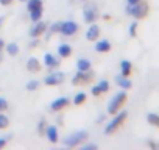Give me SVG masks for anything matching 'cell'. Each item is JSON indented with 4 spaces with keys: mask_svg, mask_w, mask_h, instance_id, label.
<instances>
[{
    "mask_svg": "<svg viewBox=\"0 0 159 150\" xmlns=\"http://www.w3.org/2000/svg\"><path fill=\"white\" fill-rule=\"evenodd\" d=\"M126 119H128V113L120 110L117 114H114L112 120L106 124V127H105V134H108V136H109V134H114V133L126 122Z\"/></svg>",
    "mask_w": 159,
    "mask_h": 150,
    "instance_id": "obj_1",
    "label": "cell"
},
{
    "mask_svg": "<svg viewBox=\"0 0 159 150\" xmlns=\"http://www.w3.org/2000/svg\"><path fill=\"white\" fill-rule=\"evenodd\" d=\"M126 13L129 16H133L136 21H140V19H145L150 13V7L147 2H143V0H140L139 3L136 5H128L126 7Z\"/></svg>",
    "mask_w": 159,
    "mask_h": 150,
    "instance_id": "obj_2",
    "label": "cell"
},
{
    "mask_svg": "<svg viewBox=\"0 0 159 150\" xmlns=\"http://www.w3.org/2000/svg\"><path fill=\"white\" fill-rule=\"evenodd\" d=\"M126 100H128V94H126L125 91L117 92V94L111 99V102L108 103V114H111V116L117 114V113H119V111L125 106Z\"/></svg>",
    "mask_w": 159,
    "mask_h": 150,
    "instance_id": "obj_3",
    "label": "cell"
},
{
    "mask_svg": "<svg viewBox=\"0 0 159 150\" xmlns=\"http://www.w3.org/2000/svg\"><path fill=\"white\" fill-rule=\"evenodd\" d=\"M88 138H89V131L80 130V131H75V133L66 136L62 139V144L66 147H78V145H81L84 141H88Z\"/></svg>",
    "mask_w": 159,
    "mask_h": 150,
    "instance_id": "obj_4",
    "label": "cell"
},
{
    "mask_svg": "<svg viewBox=\"0 0 159 150\" xmlns=\"http://www.w3.org/2000/svg\"><path fill=\"white\" fill-rule=\"evenodd\" d=\"M94 78H95V73H94L91 69L86 70V72L76 70V73L72 77V83H73L75 86H78V85H88V83H91Z\"/></svg>",
    "mask_w": 159,
    "mask_h": 150,
    "instance_id": "obj_5",
    "label": "cell"
},
{
    "mask_svg": "<svg viewBox=\"0 0 159 150\" xmlns=\"http://www.w3.org/2000/svg\"><path fill=\"white\" fill-rule=\"evenodd\" d=\"M64 80H66V75L62 72H50L48 75H45L44 85H47V86H58Z\"/></svg>",
    "mask_w": 159,
    "mask_h": 150,
    "instance_id": "obj_6",
    "label": "cell"
},
{
    "mask_svg": "<svg viewBox=\"0 0 159 150\" xmlns=\"http://www.w3.org/2000/svg\"><path fill=\"white\" fill-rule=\"evenodd\" d=\"M83 19H84L86 24L95 22L98 19V10H97V7L92 5V3L88 5V7H84V10H83Z\"/></svg>",
    "mask_w": 159,
    "mask_h": 150,
    "instance_id": "obj_7",
    "label": "cell"
},
{
    "mask_svg": "<svg viewBox=\"0 0 159 150\" xmlns=\"http://www.w3.org/2000/svg\"><path fill=\"white\" fill-rule=\"evenodd\" d=\"M78 30H80V27H78L76 22H73V21H66V22H61V30H59V33L64 35V36H73Z\"/></svg>",
    "mask_w": 159,
    "mask_h": 150,
    "instance_id": "obj_8",
    "label": "cell"
},
{
    "mask_svg": "<svg viewBox=\"0 0 159 150\" xmlns=\"http://www.w3.org/2000/svg\"><path fill=\"white\" fill-rule=\"evenodd\" d=\"M45 31H47V24L41 19V21L34 22V25L30 28V36L31 38H41Z\"/></svg>",
    "mask_w": 159,
    "mask_h": 150,
    "instance_id": "obj_9",
    "label": "cell"
},
{
    "mask_svg": "<svg viewBox=\"0 0 159 150\" xmlns=\"http://www.w3.org/2000/svg\"><path fill=\"white\" fill-rule=\"evenodd\" d=\"M86 39L91 41V42H95L97 39H100V27L95 22L89 24V27L86 30Z\"/></svg>",
    "mask_w": 159,
    "mask_h": 150,
    "instance_id": "obj_10",
    "label": "cell"
},
{
    "mask_svg": "<svg viewBox=\"0 0 159 150\" xmlns=\"http://www.w3.org/2000/svg\"><path fill=\"white\" fill-rule=\"evenodd\" d=\"M69 103H70V100L67 99V97H58V99H55L52 103H50V110L52 111H62L66 106H69Z\"/></svg>",
    "mask_w": 159,
    "mask_h": 150,
    "instance_id": "obj_11",
    "label": "cell"
},
{
    "mask_svg": "<svg viewBox=\"0 0 159 150\" xmlns=\"http://www.w3.org/2000/svg\"><path fill=\"white\" fill-rule=\"evenodd\" d=\"M44 66H45L47 69H50V70H55V69H58V66H59V59H58L53 53H45V55H44Z\"/></svg>",
    "mask_w": 159,
    "mask_h": 150,
    "instance_id": "obj_12",
    "label": "cell"
},
{
    "mask_svg": "<svg viewBox=\"0 0 159 150\" xmlns=\"http://www.w3.org/2000/svg\"><path fill=\"white\" fill-rule=\"evenodd\" d=\"M45 136L52 144H58L59 142V134H58V128L55 125H47L45 128Z\"/></svg>",
    "mask_w": 159,
    "mask_h": 150,
    "instance_id": "obj_13",
    "label": "cell"
},
{
    "mask_svg": "<svg viewBox=\"0 0 159 150\" xmlns=\"http://www.w3.org/2000/svg\"><path fill=\"white\" fill-rule=\"evenodd\" d=\"M41 69H42V64H41V61H39L36 56L28 58V61H27V70H28V72H31V73H38Z\"/></svg>",
    "mask_w": 159,
    "mask_h": 150,
    "instance_id": "obj_14",
    "label": "cell"
},
{
    "mask_svg": "<svg viewBox=\"0 0 159 150\" xmlns=\"http://www.w3.org/2000/svg\"><path fill=\"white\" fill-rule=\"evenodd\" d=\"M95 50L98 53H108L111 50V42L108 39H97L95 41Z\"/></svg>",
    "mask_w": 159,
    "mask_h": 150,
    "instance_id": "obj_15",
    "label": "cell"
},
{
    "mask_svg": "<svg viewBox=\"0 0 159 150\" xmlns=\"http://www.w3.org/2000/svg\"><path fill=\"white\" fill-rule=\"evenodd\" d=\"M58 55L62 59L70 58L72 56V45H69V44H59L58 45Z\"/></svg>",
    "mask_w": 159,
    "mask_h": 150,
    "instance_id": "obj_16",
    "label": "cell"
},
{
    "mask_svg": "<svg viewBox=\"0 0 159 150\" xmlns=\"http://www.w3.org/2000/svg\"><path fill=\"white\" fill-rule=\"evenodd\" d=\"M131 72H133V64L128 59H123L120 63V75H123V77H129Z\"/></svg>",
    "mask_w": 159,
    "mask_h": 150,
    "instance_id": "obj_17",
    "label": "cell"
},
{
    "mask_svg": "<svg viewBox=\"0 0 159 150\" xmlns=\"http://www.w3.org/2000/svg\"><path fill=\"white\" fill-rule=\"evenodd\" d=\"M116 83H117L120 88H123V89H129V88L133 86L129 77H123V75H117V77H116Z\"/></svg>",
    "mask_w": 159,
    "mask_h": 150,
    "instance_id": "obj_18",
    "label": "cell"
},
{
    "mask_svg": "<svg viewBox=\"0 0 159 150\" xmlns=\"http://www.w3.org/2000/svg\"><path fill=\"white\" fill-rule=\"evenodd\" d=\"M91 69V61L88 58H80L76 61V70H81V72H86Z\"/></svg>",
    "mask_w": 159,
    "mask_h": 150,
    "instance_id": "obj_19",
    "label": "cell"
},
{
    "mask_svg": "<svg viewBox=\"0 0 159 150\" xmlns=\"http://www.w3.org/2000/svg\"><path fill=\"white\" fill-rule=\"evenodd\" d=\"M5 50H7V53H8L10 56H16V55H19V52H20V49H19V45H17L16 42L7 44V45H5Z\"/></svg>",
    "mask_w": 159,
    "mask_h": 150,
    "instance_id": "obj_20",
    "label": "cell"
},
{
    "mask_svg": "<svg viewBox=\"0 0 159 150\" xmlns=\"http://www.w3.org/2000/svg\"><path fill=\"white\" fill-rule=\"evenodd\" d=\"M28 13H30V19H31V22L34 24V22H38V21L42 19L44 8H38V10H33V11H28Z\"/></svg>",
    "mask_w": 159,
    "mask_h": 150,
    "instance_id": "obj_21",
    "label": "cell"
},
{
    "mask_svg": "<svg viewBox=\"0 0 159 150\" xmlns=\"http://www.w3.org/2000/svg\"><path fill=\"white\" fill-rule=\"evenodd\" d=\"M38 8H44L42 0H27V10L28 11H33V10H38Z\"/></svg>",
    "mask_w": 159,
    "mask_h": 150,
    "instance_id": "obj_22",
    "label": "cell"
},
{
    "mask_svg": "<svg viewBox=\"0 0 159 150\" xmlns=\"http://www.w3.org/2000/svg\"><path fill=\"white\" fill-rule=\"evenodd\" d=\"M147 122H148L150 125L159 128V114H156V113H148V114H147Z\"/></svg>",
    "mask_w": 159,
    "mask_h": 150,
    "instance_id": "obj_23",
    "label": "cell"
},
{
    "mask_svg": "<svg viewBox=\"0 0 159 150\" xmlns=\"http://www.w3.org/2000/svg\"><path fill=\"white\" fill-rule=\"evenodd\" d=\"M86 100H88V94H86V92H78V94H75V97H73L72 102H73L76 106H80V105H83Z\"/></svg>",
    "mask_w": 159,
    "mask_h": 150,
    "instance_id": "obj_24",
    "label": "cell"
},
{
    "mask_svg": "<svg viewBox=\"0 0 159 150\" xmlns=\"http://www.w3.org/2000/svg\"><path fill=\"white\" fill-rule=\"evenodd\" d=\"M10 127V117L3 113H0V130H7Z\"/></svg>",
    "mask_w": 159,
    "mask_h": 150,
    "instance_id": "obj_25",
    "label": "cell"
},
{
    "mask_svg": "<svg viewBox=\"0 0 159 150\" xmlns=\"http://www.w3.org/2000/svg\"><path fill=\"white\" fill-rule=\"evenodd\" d=\"M45 128H47V120L45 119H41L39 124H38V133L41 136H45Z\"/></svg>",
    "mask_w": 159,
    "mask_h": 150,
    "instance_id": "obj_26",
    "label": "cell"
},
{
    "mask_svg": "<svg viewBox=\"0 0 159 150\" xmlns=\"http://www.w3.org/2000/svg\"><path fill=\"white\" fill-rule=\"evenodd\" d=\"M39 85H41V83H39V80H30V82L27 83V86H25V88H27L28 91H36V89L39 88Z\"/></svg>",
    "mask_w": 159,
    "mask_h": 150,
    "instance_id": "obj_27",
    "label": "cell"
},
{
    "mask_svg": "<svg viewBox=\"0 0 159 150\" xmlns=\"http://www.w3.org/2000/svg\"><path fill=\"white\" fill-rule=\"evenodd\" d=\"M59 30H61V22H55V24L50 27V30H48L47 36L50 38V35H53V33H59Z\"/></svg>",
    "mask_w": 159,
    "mask_h": 150,
    "instance_id": "obj_28",
    "label": "cell"
},
{
    "mask_svg": "<svg viewBox=\"0 0 159 150\" xmlns=\"http://www.w3.org/2000/svg\"><path fill=\"white\" fill-rule=\"evenodd\" d=\"M97 85H98V88L102 89V92H103V94L109 91V82H108V80H100Z\"/></svg>",
    "mask_w": 159,
    "mask_h": 150,
    "instance_id": "obj_29",
    "label": "cell"
},
{
    "mask_svg": "<svg viewBox=\"0 0 159 150\" xmlns=\"http://www.w3.org/2000/svg\"><path fill=\"white\" fill-rule=\"evenodd\" d=\"M129 36L131 38H136L137 36V22H133L129 25Z\"/></svg>",
    "mask_w": 159,
    "mask_h": 150,
    "instance_id": "obj_30",
    "label": "cell"
},
{
    "mask_svg": "<svg viewBox=\"0 0 159 150\" xmlns=\"http://www.w3.org/2000/svg\"><path fill=\"white\" fill-rule=\"evenodd\" d=\"M7 110H8V100L0 97V113H5Z\"/></svg>",
    "mask_w": 159,
    "mask_h": 150,
    "instance_id": "obj_31",
    "label": "cell"
},
{
    "mask_svg": "<svg viewBox=\"0 0 159 150\" xmlns=\"http://www.w3.org/2000/svg\"><path fill=\"white\" fill-rule=\"evenodd\" d=\"M91 94H92L94 97H100L103 92H102V89L98 88V85H95V86H92V88H91Z\"/></svg>",
    "mask_w": 159,
    "mask_h": 150,
    "instance_id": "obj_32",
    "label": "cell"
},
{
    "mask_svg": "<svg viewBox=\"0 0 159 150\" xmlns=\"http://www.w3.org/2000/svg\"><path fill=\"white\" fill-rule=\"evenodd\" d=\"M10 138H11V136H5V138H0V148H3V147H7V144H8Z\"/></svg>",
    "mask_w": 159,
    "mask_h": 150,
    "instance_id": "obj_33",
    "label": "cell"
},
{
    "mask_svg": "<svg viewBox=\"0 0 159 150\" xmlns=\"http://www.w3.org/2000/svg\"><path fill=\"white\" fill-rule=\"evenodd\" d=\"M13 2L14 0H0V5L2 7H10V5H13Z\"/></svg>",
    "mask_w": 159,
    "mask_h": 150,
    "instance_id": "obj_34",
    "label": "cell"
},
{
    "mask_svg": "<svg viewBox=\"0 0 159 150\" xmlns=\"http://www.w3.org/2000/svg\"><path fill=\"white\" fill-rule=\"evenodd\" d=\"M5 45H7V44H5V41H3L2 38H0V52H3V50H5Z\"/></svg>",
    "mask_w": 159,
    "mask_h": 150,
    "instance_id": "obj_35",
    "label": "cell"
},
{
    "mask_svg": "<svg viewBox=\"0 0 159 150\" xmlns=\"http://www.w3.org/2000/svg\"><path fill=\"white\" fill-rule=\"evenodd\" d=\"M140 0H126V3L128 5H136V3H139Z\"/></svg>",
    "mask_w": 159,
    "mask_h": 150,
    "instance_id": "obj_36",
    "label": "cell"
},
{
    "mask_svg": "<svg viewBox=\"0 0 159 150\" xmlns=\"http://www.w3.org/2000/svg\"><path fill=\"white\" fill-rule=\"evenodd\" d=\"M83 148H86V150H88V148H97V145H95V144H88V145H84Z\"/></svg>",
    "mask_w": 159,
    "mask_h": 150,
    "instance_id": "obj_37",
    "label": "cell"
},
{
    "mask_svg": "<svg viewBox=\"0 0 159 150\" xmlns=\"http://www.w3.org/2000/svg\"><path fill=\"white\" fill-rule=\"evenodd\" d=\"M148 145H150V147H151V148H156V147H157V145H156V144H154V142H148Z\"/></svg>",
    "mask_w": 159,
    "mask_h": 150,
    "instance_id": "obj_38",
    "label": "cell"
},
{
    "mask_svg": "<svg viewBox=\"0 0 159 150\" xmlns=\"http://www.w3.org/2000/svg\"><path fill=\"white\" fill-rule=\"evenodd\" d=\"M103 120H105V116H100V117L97 119V122H103Z\"/></svg>",
    "mask_w": 159,
    "mask_h": 150,
    "instance_id": "obj_39",
    "label": "cell"
},
{
    "mask_svg": "<svg viewBox=\"0 0 159 150\" xmlns=\"http://www.w3.org/2000/svg\"><path fill=\"white\" fill-rule=\"evenodd\" d=\"M2 22H3V17H0V27H2Z\"/></svg>",
    "mask_w": 159,
    "mask_h": 150,
    "instance_id": "obj_40",
    "label": "cell"
},
{
    "mask_svg": "<svg viewBox=\"0 0 159 150\" xmlns=\"http://www.w3.org/2000/svg\"><path fill=\"white\" fill-rule=\"evenodd\" d=\"M19 2H27V0H19Z\"/></svg>",
    "mask_w": 159,
    "mask_h": 150,
    "instance_id": "obj_41",
    "label": "cell"
},
{
    "mask_svg": "<svg viewBox=\"0 0 159 150\" xmlns=\"http://www.w3.org/2000/svg\"><path fill=\"white\" fill-rule=\"evenodd\" d=\"M81 2H88V0H81Z\"/></svg>",
    "mask_w": 159,
    "mask_h": 150,
    "instance_id": "obj_42",
    "label": "cell"
},
{
    "mask_svg": "<svg viewBox=\"0 0 159 150\" xmlns=\"http://www.w3.org/2000/svg\"><path fill=\"white\" fill-rule=\"evenodd\" d=\"M0 61H2V56H0Z\"/></svg>",
    "mask_w": 159,
    "mask_h": 150,
    "instance_id": "obj_43",
    "label": "cell"
}]
</instances>
